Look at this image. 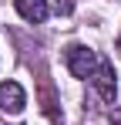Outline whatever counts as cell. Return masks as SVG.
I'll return each instance as SVG.
<instances>
[{
    "mask_svg": "<svg viewBox=\"0 0 121 125\" xmlns=\"http://www.w3.org/2000/svg\"><path fill=\"white\" fill-rule=\"evenodd\" d=\"M91 81H94V88H98V95L104 98V102H114V95H118V81H114V68H111V61H98Z\"/></svg>",
    "mask_w": 121,
    "mask_h": 125,
    "instance_id": "cell-2",
    "label": "cell"
},
{
    "mask_svg": "<svg viewBox=\"0 0 121 125\" xmlns=\"http://www.w3.org/2000/svg\"><path fill=\"white\" fill-rule=\"evenodd\" d=\"M54 10H57V14H71L74 3H71V0H54Z\"/></svg>",
    "mask_w": 121,
    "mask_h": 125,
    "instance_id": "cell-6",
    "label": "cell"
},
{
    "mask_svg": "<svg viewBox=\"0 0 121 125\" xmlns=\"http://www.w3.org/2000/svg\"><path fill=\"white\" fill-rule=\"evenodd\" d=\"M111 125H121V108H114V112H111Z\"/></svg>",
    "mask_w": 121,
    "mask_h": 125,
    "instance_id": "cell-7",
    "label": "cell"
},
{
    "mask_svg": "<svg viewBox=\"0 0 121 125\" xmlns=\"http://www.w3.org/2000/svg\"><path fill=\"white\" fill-rule=\"evenodd\" d=\"M64 61H67L74 78H91L94 68H98V54L84 44H71V47H64Z\"/></svg>",
    "mask_w": 121,
    "mask_h": 125,
    "instance_id": "cell-1",
    "label": "cell"
},
{
    "mask_svg": "<svg viewBox=\"0 0 121 125\" xmlns=\"http://www.w3.org/2000/svg\"><path fill=\"white\" fill-rule=\"evenodd\" d=\"M118 47H121V41H118Z\"/></svg>",
    "mask_w": 121,
    "mask_h": 125,
    "instance_id": "cell-8",
    "label": "cell"
},
{
    "mask_svg": "<svg viewBox=\"0 0 121 125\" xmlns=\"http://www.w3.org/2000/svg\"><path fill=\"white\" fill-rule=\"evenodd\" d=\"M40 108H44V115H47L54 125H64V115H60V108H57L54 88H51V81H47V78H40Z\"/></svg>",
    "mask_w": 121,
    "mask_h": 125,
    "instance_id": "cell-5",
    "label": "cell"
},
{
    "mask_svg": "<svg viewBox=\"0 0 121 125\" xmlns=\"http://www.w3.org/2000/svg\"><path fill=\"white\" fill-rule=\"evenodd\" d=\"M14 7H17L20 17L30 21V24H44V21H47V14H51L47 0H14Z\"/></svg>",
    "mask_w": 121,
    "mask_h": 125,
    "instance_id": "cell-4",
    "label": "cell"
},
{
    "mask_svg": "<svg viewBox=\"0 0 121 125\" xmlns=\"http://www.w3.org/2000/svg\"><path fill=\"white\" fill-rule=\"evenodd\" d=\"M24 105H27V95H24V88L17 81H3L0 84V108L3 112L17 115V112H24Z\"/></svg>",
    "mask_w": 121,
    "mask_h": 125,
    "instance_id": "cell-3",
    "label": "cell"
}]
</instances>
